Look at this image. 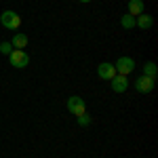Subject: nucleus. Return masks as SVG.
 <instances>
[{"mask_svg":"<svg viewBox=\"0 0 158 158\" xmlns=\"http://www.w3.org/2000/svg\"><path fill=\"white\" fill-rule=\"evenodd\" d=\"M0 23L4 25L6 30H17V27L21 25V17L15 11H4L0 15Z\"/></svg>","mask_w":158,"mask_h":158,"instance_id":"f257e3e1","label":"nucleus"},{"mask_svg":"<svg viewBox=\"0 0 158 158\" xmlns=\"http://www.w3.org/2000/svg\"><path fill=\"white\" fill-rule=\"evenodd\" d=\"M9 57H11V65H13V68H25V65L30 63V55H27L23 49L11 51V53H9Z\"/></svg>","mask_w":158,"mask_h":158,"instance_id":"f03ea898","label":"nucleus"},{"mask_svg":"<svg viewBox=\"0 0 158 158\" xmlns=\"http://www.w3.org/2000/svg\"><path fill=\"white\" fill-rule=\"evenodd\" d=\"M114 68H116V74H120V76H129V74L135 70V61L131 57H120V59L114 63Z\"/></svg>","mask_w":158,"mask_h":158,"instance_id":"7ed1b4c3","label":"nucleus"},{"mask_svg":"<svg viewBox=\"0 0 158 158\" xmlns=\"http://www.w3.org/2000/svg\"><path fill=\"white\" fill-rule=\"evenodd\" d=\"M68 110H70L72 114H76V116L85 114V112H86V103H85V99L78 97V95L70 97V99H68Z\"/></svg>","mask_w":158,"mask_h":158,"instance_id":"20e7f679","label":"nucleus"},{"mask_svg":"<svg viewBox=\"0 0 158 158\" xmlns=\"http://www.w3.org/2000/svg\"><path fill=\"white\" fill-rule=\"evenodd\" d=\"M97 76H99V78H103V80H112V78L116 76V68H114V63H99Z\"/></svg>","mask_w":158,"mask_h":158,"instance_id":"39448f33","label":"nucleus"},{"mask_svg":"<svg viewBox=\"0 0 158 158\" xmlns=\"http://www.w3.org/2000/svg\"><path fill=\"white\" fill-rule=\"evenodd\" d=\"M135 89H137L139 93H150V91L154 89V78H148V76H139V78L135 80Z\"/></svg>","mask_w":158,"mask_h":158,"instance_id":"423d86ee","label":"nucleus"},{"mask_svg":"<svg viewBox=\"0 0 158 158\" xmlns=\"http://www.w3.org/2000/svg\"><path fill=\"white\" fill-rule=\"evenodd\" d=\"M110 82H112V91H114V93H124V91H127V85H129L127 76H120V74H116Z\"/></svg>","mask_w":158,"mask_h":158,"instance_id":"0eeeda50","label":"nucleus"},{"mask_svg":"<svg viewBox=\"0 0 158 158\" xmlns=\"http://www.w3.org/2000/svg\"><path fill=\"white\" fill-rule=\"evenodd\" d=\"M146 11V6H143V0H129V15H141V13Z\"/></svg>","mask_w":158,"mask_h":158,"instance_id":"6e6552de","label":"nucleus"},{"mask_svg":"<svg viewBox=\"0 0 158 158\" xmlns=\"http://www.w3.org/2000/svg\"><path fill=\"white\" fill-rule=\"evenodd\" d=\"M152 23H154V19H152L150 15H146V13L137 15V19H135V25H139L141 30H150V27H152Z\"/></svg>","mask_w":158,"mask_h":158,"instance_id":"1a4fd4ad","label":"nucleus"},{"mask_svg":"<svg viewBox=\"0 0 158 158\" xmlns=\"http://www.w3.org/2000/svg\"><path fill=\"white\" fill-rule=\"evenodd\" d=\"M15 49H23V47H27V36L25 34H21V32H17L15 36H13V42H11Z\"/></svg>","mask_w":158,"mask_h":158,"instance_id":"9d476101","label":"nucleus"},{"mask_svg":"<svg viewBox=\"0 0 158 158\" xmlns=\"http://www.w3.org/2000/svg\"><path fill=\"white\" fill-rule=\"evenodd\" d=\"M156 74H158V70H156V63H154V61H148V63H143V76H148V78H154V80H156Z\"/></svg>","mask_w":158,"mask_h":158,"instance_id":"9b49d317","label":"nucleus"},{"mask_svg":"<svg viewBox=\"0 0 158 158\" xmlns=\"http://www.w3.org/2000/svg\"><path fill=\"white\" fill-rule=\"evenodd\" d=\"M120 23H122V27H124V30H131V27H135V17L127 13V15L120 19Z\"/></svg>","mask_w":158,"mask_h":158,"instance_id":"f8f14e48","label":"nucleus"},{"mask_svg":"<svg viewBox=\"0 0 158 158\" xmlns=\"http://www.w3.org/2000/svg\"><path fill=\"white\" fill-rule=\"evenodd\" d=\"M89 122H91V116H86V112L78 116V124H80V127H89Z\"/></svg>","mask_w":158,"mask_h":158,"instance_id":"ddd939ff","label":"nucleus"},{"mask_svg":"<svg viewBox=\"0 0 158 158\" xmlns=\"http://www.w3.org/2000/svg\"><path fill=\"white\" fill-rule=\"evenodd\" d=\"M11 42H2V44H0V51H2V53H4V55H9V53H11Z\"/></svg>","mask_w":158,"mask_h":158,"instance_id":"4468645a","label":"nucleus"},{"mask_svg":"<svg viewBox=\"0 0 158 158\" xmlns=\"http://www.w3.org/2000/svg\"><path fill=\"white\" fill-rule=\"evenodd\" d=\"M80 2H91V0H80Z\"/></svg>","mask_w":158,"mask_h":158,"instance_id":"2eb2a0df","label":"nucleus"}]
</instances>
